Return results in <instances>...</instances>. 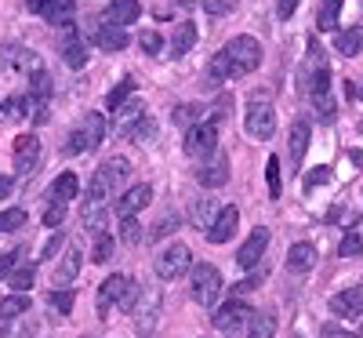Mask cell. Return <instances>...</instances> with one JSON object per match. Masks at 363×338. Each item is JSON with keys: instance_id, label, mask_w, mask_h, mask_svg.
<instances>
[{"instance_id": "obj_27", "label": "cell", "mask_w": 363, "mask_h": 338, "mask_svg": "<svg viewBox=\"0 0 363 338\" xmlns=\"http://www.w3.org/2000/svg\"><path fill=\"white\" fill-rule=\"evenodd\" d=\"M277 334V313L272 310H258L247 324V338H272Z\"/></svg>"}, {"instance_id": "obj_4", "label": "cell", "mask_w": 363, "mask_h": 338, "mask_svg": "<svg viewBox=\"0 0 363 338\" xmlns=\"http://www.w3.org/2000/svg\"><path fill=\"white\" fill-rule=\"evenodd\" d=\"M186 153L196 160H207L218 153V124L215 120H200V124H193L186 131Z\"/></svg>"}, {"instance_id": "obj_55", "label": "cell", "mask_w": 363, "mask_h": 338, "mask_svg": "<svg viewBox=\"0 0 363 338\" xmlns=\"http://www.w3.org/2000/svg\"><path fill=\"white\" fill-rule=\"evenodd\" d=\"M349 157H352V160H356V164L363 168V149H349Z\"/></svg>"}, {"instance_id": "obj_40", "label": "cell", "mask_w": 363, "mask_h": 338, "mask_svg": "<svg viewBox=\"0 0 363 338\" xmlns=\"http://www.w3.org/2000/svg\"><path fill=\"white\" fill-rule=\"evenodd\" d=\"M18 226H26V211H22V207L0 211V233H15Z\"/></svg>"}, {"instance_id": "obj_32", "label": "cell", "mask_w": 363, "mask_h": 338, "mask_svg": "<svg viewBox=\"0 0 363 338\" xmlns=\"http://www.w3.org/2000/svg\"><path fill=\"white\" fill-rule=\"evenodd\" d=\"M80 262H84V255H80V248L73 244V248L66 251V262H62V269H58V276H55V280L62 284V288H69V284H73V276L80 273Z\"/></svg>"}, {"instance_id": "obj_26", "label": "cell", "mask_w": 363, "mask_h": 338, "mask_svg": "<svg viewBox=\"0 0 363 338\" xmlns=\"http://www.w3.org/2000/svg\"><path fill=\"white\" fill-rule=\"evenodd\" d=\"M193 48H196V26H193V22H178L174 40H171V55L182 58V55H189Z\"/></svg>"}, {"instance_id": "obj_12", "label": "cell", "mask_w": 363, "mask_h": 338, "mask_svg": "<svg viewBox=\"0 0 363 338\" xmlns=\"http://www.w3.org/2000/svg\"><path fill=\"white\" fill-rule=\"evenodd\" d=\"M196 182L203 190H218L229 182V157H222V153H215V157H207V164L196 168Z\"/></svg>"}, {"instance_id": "obj_34", "label": "cell", "mask_w": 363, "mask_h": 338, "mask_svg": "<svg viewBox=\"0 0 363 338\" xmlns=\"http://www.w3.org/2000/svg\"><path fill=\"white\" fill-rule=\"evenodd\" d=\"M203 113H207V109H203L200 102H186V106H178V109H174V124L189 131L193 124H200V120H203Z\"/></svg>"}, {"instance_id": "obj_51", "label": "cell", "mask_w": 363, "mask_h": 338, "mask_svg": "<svg viewBox=\"0 0 363 338\" xmlns=\"http://www.w3.org/2000/svg\"><path fill=\"white\" fill-rule=\"evenodd\" d=\"M320 338H359V334H352V331H345V327H338V324H327V327L320 331Z\"/></svg>"}, {"instance_id": "obj_33", "label": "cell", "mask_w": 363, "mask_h": 338, "mask_svg": "<svg viewBox=\"0 0 363 338\" xmlns=\"http://www.w3.org/2000/svg\"><path fill=\"white\" fill-rule=\"evenodd\" d=\"M26 310H33V305H29V298L26 295H8V298H0V320H15V317H22Z\"/></svg>"}, {"instance_id": "obj_53", "label": "cell", "mask_w": 363, "mask_h": 338, "mask_svg": "<svg viewBox=\"0 0 363 338\" xmlns=\"http://www.w3.org/2000/svg\"><path fill=\"white\" fill-rule=\"evenodd\" d=\"M294 8H298V0H280V8H277V11H280V18H291Z\"/></svg>"}, {"instance_id": "obj_16", "label": "cell", "mask_w": 363, "mask_h": 338, "mask_svg": "<svg viewBox=\"0 0 363 338\" xmlns=\"http://www.w3.org/2000/svg\"><path fill=\"white\" fill-rule=\"evenodd\" d=\"M327 310L335 313V317H345V320L363 317V291H359V288H349V291L335 295V298L327 302Z\"/></svg>"}, {"instance_id": "obj_30", "label": "cell", "mask_w": 363, "mask_h": 338, "mask_svg": "<svg viewBox=\"0 0 363 338\" xmlns=\"http://www.w3.org/2000/svg\"><path fill=\"white\" fill-rule=\"evenodd\" d=\"M335 51L345 55V58L359 55V51H363V29H359V26H356V29H342V33L335 37Z\"/></svg>"}, {"instance_id": "obj_41", "label": "cell", "mask_w": 363, "mask_h": 338, "mask_svg": "<svg viewBox=\"0 0 363 338\" xmlns=\"http://www.w3.org/2000/svg\"><path fill=\"white\" fill-rule=\"evenodd\" d=\"M29 106H33V99L22 91V95H11V99H8V109H4V113H8V116H33V109H29Z\"/></svg>"}, {"instance_id": "obj_11", "label": "cell", "mask_w": 363, "mask_h": 338, "mask_svg": "<svg viewBox=\"0 0 363 338\" xmlns=\"http://www.w3.org/2000/svg\"><path fill=\"white\" fill-rule=\"evenodd\" d=\"M128 284H131V276H124V273H113V276H106L102 280V288H99V320H106L109 317V305H116L120 298H124V291H128Z\"/></svg>"}, {"instance_id": "obj_38", "label": "cell", "mask_w": 363, "mask_h": 338, "mask_svg": "<svg viewBox=\"0 0 363 338\" xmlns=\"http://www.w3.org/2000/svg\"><path fill=\"white\" fill-rule=\"evenodd\" d=\"M265 182H269V197L272 200H280V157H269L265 160Z\"/></svg>"}, {"instance_id": "obj_28", "label": "cell", "mask_w": 363, "mask_h": 338, "mask_svg": "<svg viewBox=\"0 0 363 338\" xmlns=\"http://www.w3.org/2000/svg\"><path fill=\"white\" fill-rule=\"evenodd\" d=\"M135 87H138V80H135V77H124V80H120V84L109 91V95H106L109 113H120V109H124V106H128V99L135 95Z\"/></svg>"}, {"instance_id": "obj_39", "label": "cell", "mask_w": 363, "mask_h": 338, "mask_svg": "<svg viewBox=\"0 0 363 338\" xmlns=\"http://www.w3.org/2000/svg\"><path fill=\"white\" fill-rule=\"evenodd\" d=\"M153 135H157V124H153L149 116H142V120H135V124H128V138H131V142H149Z\"/></svg>"}, {"instance_id": "obj_47", "label": "cell", "mask_w": 363, "mask_h": 338, "mask_svg": "<svg viewBox=\"0 0 363 338\" xmlns=\"http://www.w3.org/2000/svg\"><path fill=\"white\" fill-rule=\"evenodd\" d=\"M120 226H124V240H128V244H138V240H142V222H138V214H135V219H124Z\"/></svg>"}, {"instance_id": "obj_54", "label": "cell", "mask_w": 363, "mask_h": 338, "mask_svg": "<svg viewBox=\"0 0 363 338\" xmlns=\"http://www.w3.org/2000/svg\"><path fill=\"white\" fill-rule=\"evenodd\" d=\"M8 193H11V178H8V175H0V200H4Z\"/></svg>"}, {"instance_id": "obj_3", "label": "cell", "mask_w": 363, "mask_h": 338, "mask_svg": "<svg viewBox=\"0 0 363 338\" xmlns=\"http://www.w3.org/2000/svg\"><path fill=\"white\" fill-rule=\"evenodd\" d=\"M251 317H255L251 305L233 298V302H225V305H218V310H215V331L225 334V338H240V331L251 324Z\"/></svg>"}, {"instance_id": "obj_17", "label": "cell", "mask_w": 363, "mask_h": 338, "mask_svg": "<svg viewBox=\"0 0 363 338\" xmlns=\"http://www.w3.org/2000/svg\"><path fill=\"white\" fill-rule=\"evenodd\" d=\"M236 226H240V211L229 204V207L218 211V219L207 226V240H211V244H225V240H233Z\"/></svg>"}, {"instance_id": "obj_42", "label": "cell", "mask_w": 363, "mask_h": 338, "mask_svg": "<svg viewBox=\"0 0 363 338\" xmlns=\"http://www.w3.org/2000/svg\"><path fill=\"white\" fill-rule=\"evenodd\" d=\"M359 251H363V240H359V233H356V229H349V233L342 236V248H338V255H342V258H356Z\"/></svg>"}, {"instance_id": "obj_50", "label": "cell", "mask_w": 363, "mask_h": 338, "mask_svg": "<svg viewBox=\"0 0 363 338\" xmlns=\"http://www.w3.org/2000/svg\"><path fill=\"white\" fill-rule=\"evenodd\" d=\"M178 226H182V222H178V214H164V219H160V226H157V240L171 236V233H174Z\"/></svg>"}, {"instance_id": "obj_29", "label": "cell", "mask_w": 363, "mask_h": 338, "mask_svg": "<svg viewBox=\"0 0 363 338\" xmlns=\"http://www.w3.org/2000/svg\"><path fill=\"white\" fill-rule=\"evenodd\" d=\"M306 149H309V124H306V120H298V124L291 128V168L301 164Z\"/></svg>"}, {"instance_id": "obj_8", "label": "cell", "mask_w": 363, "mask_h": 338, "mask_svg": "<svg viewBox=\"0 0 363 338\" xmlns=\"http://www.w3.org/2000/svg\"><path fill=\"white\" fill-rule=\"evenodd\" d=\"M193 266V255L186 244H167V248L157 255V276L160 280H178V276H186Z\"/></svg>"}, {"instance_id": "obj_2", "label": "cell", "mask_w": 363, "mask_h": 338, "mask_svg": "<svg viewBox=\"0 0 363 338\" xmlns=\"http://www.w3.org/2000/svg\"><path fill=\"white\" fill-rule=\"evenodd\" d=\"M262 44L255 40V37H233L225 48H222V58L229 62V70H233V77H247V73H255L258 66H262Z\"/></svg>"}, {"instance_id": "obj_43", "label": "cell", "mask_w": 363, "mask_h": 338, "mask_svg": "<svg viewBox=\"0 0 363 338\" xmlns=\"http://www.w3.org/2000/svg\"><path fill=\"white\" fill-rule=\"evenodd\" d=\"M62 222H66V204H55V200H51V204L44 207V226H48V229H58Z\"/></svg>"}, {"instance_id": "obj_58", "label": "cell", "mask_w": 363, "mask_h": 338, "mask_svg": "<svg viewBox=\"0 0 363 338\" xmlns=\"http://www.w3.org/2000/svg\"><path fill=\"white\" fill-rule=\"evenodd\" d=\"M80 338H91V334H80Z\"/></svg>"}, {"instance_id": "obj_44", "label": "cell", "mask_w": 363, "mask_h": 338, "mask_svg": "<svg viewBox=\"0 0 363 338\" xmlns=\"http://www.w3.org/2000/svg\"><path fill=\"white\" fill-rule=\"evenodd\" d=\"M138 44H142L145 55H160V48H164V40H160L157 29H142V33H138Z\"/></svg>"}, {"instance_id": "obj_56", "label": "cell", "mask_w": 363, "mask_h": 338, "mask_svg": "<svg viewBox=\"0 0 363 338\" xmlns=\"http://www.w3.org/2000/svg\"><path fill=\"white\" fill-rule=\"evenodd\" d=\"M40 4H44V0H26V8H29V11H33V15L40 11Z\"/></svg>"}, {"instance_id": "obj_9", "label": "cell", "mask_w": 363, "mask_h": 338, "mask_svg": "<svg viewBox=\"0 0 363 338\" xmlns=\"http://www.w3.org/2000/svg\"><path fill=\"white\" fill-rule=\"evenodd\" d=\"M313 106H316V116L320 120H335V95H330V70L327 66H316L313 70Z\"/></svg>"}, {"instance_id": "obj_35", "label": "cell", "mask_w": 363, "mask_h": 338, "mask_svg": "<svg viewBox=\"0 0 363 338\" xmlns=\"http://www.w3.org/2000/svg\"><path fill=\"white\" fill-rule=\"evenodd\" d=\"M345 0H320V15H316V26L320 29H338V11H342Z\"/></svg>"}, {"instance_id": "obj_14", "label": "cell", "mask_w": 363, "mask_h": 338, "mask_svg": "<svg viewBox=\"0 0 363 338\" xmlns=\"http://www.w3.org/2000/svg\"><path fill=\"white\" fill-rule=\"evenodd\" d=\"M149 200H153V186H149V182H138V186H131L116 200V214L120 219H135L142 207H149Z\"/></svg>"}, {"instance_id": "obj_10", "label": "cell", "mask_w": 363, "mask_h": 338, "mask_svg": "<svg viewBox=\"0 0 363 338\" xmlns=\"http://www.w3.org/2000/svg\"><path fill=\"white\" fill-rule=\"evenodd\" d=\"M135 320H138V334H149L160 320V288H142L138 302H135Z\"/></svg>"}, {"instance_id": "obj_15", "label": "cell", "mask_w": 363, "mask_h": 338, "mask_svg": "<svg viewBox=\"0 0 363 338\" xmlns=\"http://www.w3.org/2000/svg\"><path fill=\"white\" fill-rule=\"evenodd\" d=\"M265 248H269V229H265V226H258V229L244 240V248L236 251V262L244 266V269H255V262H262Z\"/></svg>"}, {"instance_id": "obj_5", "label": "cell", "mask_w": 363, "mask_h": 338, "mask_svg": "<svg viewBox=\"0 0 363 338\" xmlns=\"http://www.w3.org/2000/svg\"><path fill=\"white\" fill-rule=\"evenodd\" d=\"M102 138H106V116H102V113H87L84 124L69 131L66 149H69V153H91Z\"/></svg>"}, {"instance_id": "obj_19", "label": "cell", "mask_w": 363, "mask_h": 338, "mask_svg": "<svg viewBox=\"0 0 363 338\" xmlns=\"http://www.w3.org/2000/svg\"><path fill=\"white\" fill-rule=\"evenodd\" d=\"M37 15L48 18L51 26H73V18H77V0H44Z\"/></svg>"}, {"instance_id": "obj_31", "label": "cell", "mask_w": 363, "mask_h": 338, "mask_svg": "<svg viewBox=\"0 0 363 338\" xmlns=\"http://www.w3.org/2000/svg\"><path fill=\"white\" fill-rule=\"evenodd\" d=\"M8 284H11V288H15L18 295H26L29 288L37 284V269L29 266V262H18V266H15V269L8 273Z\"/></svg>"}, {"instance_id": "obj_13", "label": "cell", "mask_w": 363, "mask_h": 338, "mask_svg": "<svg viewBox=\"0 0 363 338\" xmlns=\"http://www.w3.org/2000/svg\"><path fill=\"white\" fill-rule=\"evenodd\" d=\"M40 164V138L37 135H18L15 138V171L29 175Z\"/></svg>"}, {"instance_id": "obj_46", "label": "cell", "mask_w": 363, "mask_h": 338, "mask_svg": "<svg viewBox=\"0 0 363 338\" xmlns=\"http://www.w3.org/2000/svg\"><path fill=\"white\" fill-rule=\"evenodd\" d=\"M262 280H265V269H255L247 280H240L236 288H233V295H247V291H255V288H262Z\"/></svg>"}, {"instance_id": "obj_49", "label": "cell", "mask_w": 363, "mask_h": 338, "mask_svg": "<svg viewBox=\"0 0 363 338\" xmlns=\"http://www.w3.org/2000/svg\"><path fill=\"white\" fill-rule=\"evenodd\" d=\"M323 182H330V168H316L306 175V190L313 193V186H323Z\"/></svg>"}, {"instance_id": "obj_48", "label": "cell", "mask_w": 363, "mask_h": 338, "mask_svg": "<svg viewBox=\"0 0 363 338\" xmlns=\"http://www.w3.org/2000/svg\"><path fill=\"white\" fill-rule=\"evenodd\" d=\"M200 4H203L207 15H225V11H233L236 0H200Z\"/></svg>"}, {"instance_id": "obj_7", "label": "cell", "mask_w": 363, "mask_h": 338, "mask_svg": "<svg viewBox=\"0 0 363 338\" xmlns=\"http://www.w3.org/2000/svg\"><path fill=\"white\" fill-rule=\"evenodd\" d=\"M218 295H222V273L215 266L200 262L193 269V298H196V305H207L211 310V305L218 302Z\"/></svg>"}, {"instance_id": "obj_59", "label": "cell", "mask_w": 363, "mask_h": 338, "mask_svg": "<svg viewBox=\"0 0 363 338\" xmlns=\"http://www.w3.org/2000/svg\"><path fill=\"white\" fill-rule=\"evenodd\" d=\"M359 95H363V91H359Z\"/></svg>"}, {"instance_id": "obj_23", "label": "cell", "mask_w": 363, "mask_h": 338, "mask_svg": "<svg viewBox=\"0 0 363 338\" xmlns=\"http://www.w3.org/2000/svg\"><path fill=\"white\" fill-rule=\"evenodd\" d=\"M80 219H84V229H91V233H102L106 229V222H109V211L102 207V200H84L80 204Z\"/></svg>"}, {"instance_id": "obj_25", "label": "cell", "mask_w": 363, "mask_h": 338, "mask_svg": "<svg viewBox=\"0 0 363 338\" xmlns=\"http://www.w3.org/2000/svg\"><path fill=\"white\" fill-rule=\"evenodd\" d=\"M218 211H222V204H218L215 197H200V200H193V211H189V219H193V226L207 229L211 222L218 219Z\"/></svg>"}, {"instance_id": "obj_20", "label": "cell", "mask_w": 363, "mask_h": 338, "mask_svg": "<svg viewBox=\"0 0 363 338\" xmlns=\"http://www.w3.org/2000/svg\"><path fill=\"white\" fill-rule=\"evenodd\" d=\"M128 44H131V37H128L124 26H113V22H102V26H99V48H102V51L116 55V51H124Z\"/></svg>"}, {"instance_id": "obj_57", "label": "cell", "mask_w": 363, "mask_h": 338, "mask_svg": "<svg viewBox=\"0 0 363 338\" xmlns=\"http://www.w3.org/2000/svg\"><path fill=\"white\" fill-rule=\"evenodd\" d=\"M359 135H363V120H359Z\"/></svg>"}, {"instance_id": "obj_1", "label": "cell", "mask_w": 363, "mask_h": 338, "mask_svg": "<svg viewBox=\"0 0 363 338\" xmlns=\"http://www.w3.org/2000/svg\"><path fill=\"white\" fill-rule=\"evenodd\" d=\"M128 178H131V160L109 157L106 164H99L95 178H91V186H87V197H91V200H106L109 193H120V190H124Z\"/></svg>"}, {"instance_id": "obj_37", "label": "cell", "mask_w": 363, "mask_h": 338, "mask_svg": "<svg viewBox=\"0 0 363 338\" xmlns=\"http://www.w3.org/2000/svg\"><path fill=\"white\" fill-rule=\"evenodd\" d=\"M73 302H77L73 288H58V291H48V305H51V310H58V313H69V310H73Z\"/></svg>"}, {"instance_id": "obj_18", "label": "cell", "mask_w": 363, "mask_h": 338, "mask_svg": "<svg viewBox=\"0 0 363 338\" xmlns=\"http://www.w3.org/2000/svg\"><path fill=\"white\" fill-rule=\"evenodd\" d=\"M62 58H66V66L69 70H84L87 66V44H84V37L77 33L73 26H66V37H62Z\"/></svg>"}, {"instance_id": "obj_22", "label": "cell", "mask_w": 363, "mask_h": 338, "mask_svg": "<svg viewBox=\"0 0 363 338\" xmlns=\"http://www.w3.org/2000/svg\"><path fill=\"white\" fill-rule=\"evenodd\" d=\"M316 266V248L313 244H306V240H298L294 248L287 251V269L291 273H309Z\"/></svg>"}, {"instance_id": "obj_21", "label": "cell", "mask_w": 363, "mask_h": 338, "mask_svg": "<svg viewBox=\"0 0 363 338\" xmlns=\"http://www.w3.org/2000/svg\"><path fill=\"white\" fill-rule=\"evenodd\" d=\"M109 18L106 22H113V26H131V22H138L142 18V4L138 0H109V11H106Z\"/></svg>"}, {"instance_id": "obj_36", "label": "cell", "mask_w": 363, "mask_h": 338, "mask_svg": "<svg viewBox=\"0 0 363 338\" xmlns=\"http://www.w3.org/2000/svg\"><path fill=\"white\" fill-rule=\"evenodd\" d=\"M113 255H116V240H113L109 233H99V236H95V248H91V262L106 266Z\"/></svg>"}, {"instance_id": "obj_24", "label": "cell", "mask_w": 363, "mask_h": 338, "mask_svg": "<svg viewBox=\"0 0 363 338\" xmlns=\"http://www.w3.org/2000/svg\"><path fill=\"white\" fill-rule=\"evenodd\" d=\"M77 197H80V178L73 171H62V175L55 178V186H51V200L55 204H69Z\"/></svg>"}, {"instance_id": "obj_45", "label": "cell", "mask_w": 363, "mask_h": 338, "mask_svg": "<svg viewBox=\"0 0 363 338\" xmlns=\"http://www.w3.org/2000/svg\"><path fill=\"white\" fill-rule=\"evenodd\" d=\"M18 262H22V248H11V251L0 255V280H8V273H11Z\"/></svg>"}, {"instance_id": "obj_52", "label": "cell", "mask_w": 363, "mask_h": 338, "mask_svg": "<svg viewBox=\"0 0 363 338\" xmlns=\"http://www.w3.org/2000/svg\"><path fill=\"white\" fill-rule=\"evenodd\" d=\"M58 248H62V233H55L48 244H44V251H40V258H51V255H58Z\"/></svg>"}, {"instance_id": "obj_6", "label": "cell", "mask_w": 363, "mask_h": 338, "mask_svg": "<svg viewBox=\"0 0 363 338\" xmlns=\"http://www.w3.org/2000/svg\"><path fill=\"white\" fill-rule=\"evenodd\" d=\"M244 131L258 142H269L272 135H277V109H272L269 102H251L247 106V116H244Z\"/></svg>"}]
</instances>
